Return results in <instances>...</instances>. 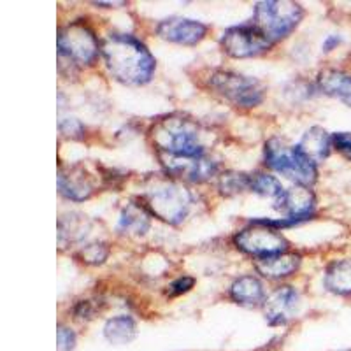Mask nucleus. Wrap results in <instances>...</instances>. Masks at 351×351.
Listing matches in <instances>:
<instances>
[{
	"label": "nucleus",
	"mask_w": 351,
	"mask_h": 351,
	"mask_svg": "<svg viewBox=\"0 0 351 351\" xmlns=\"http://www.w3.org/2000/svg\"><path fill=\"white\" fill-rule=\"evenodd\" d=\"M324 285L335 295H351V258L332 262L325 271Z\"/></svg>",
	"instance_id": "aec40b11"
},
{
	"label": "nucleus",
	"mask_w": 351,
	"mask_h": 351,
	"mask_svg": "<svg viewBox=\"0 0 351 351\" xmlns=\"http://www.w3.org/2000/svg\"><path fill=\"white\" fill-rule=\"evenodd\" d=\"M93 5H109V8H114V5H125V2H93Z\"/></svg>",
	"instance_id": "2f4dec72"
},
{
	"label": "nucleus",
	"mask_w": 351,
	"mask_h": 351,
	"mask_svg": "<svg viewBox=\"0 0 351 351\" xmlns=\"http://www.w3.org/2000/svg\"><path fill=\"white\" fill-rule=\"evenodd\" d=\"M153 144L160 153L180 158H197L206 155L202 134L195 121L183 116H169L152 128Z\"/></svg>",
	"instance_id": "f03ea898"
},
{
	"label": "nucleus",
	"mask_w": 351,
	"mask_h": 351,
	"mask_svg": "<svg viewBox=\"0 0 351 351\" xmlns=\"http://www.w3.org/2000/svg\"><path fill=\"white\" fill-rule=\"evenodd\" d=\"M152 225V215L143 204L130 202L121 211L120 221H118V232L121 234H132V236H144Z\"/></svg>",
	"instance_id": "6ab92c4d"
},
{
	"label": "nucleus",
	"mask_w": 351,
	"mask_h": 351,
	"mask_svg": "<svg viewBox=\"0 0 351 351\" xmlns=\"http://www.w3.org/2000/svg\"><path fill=\"white\" fill-rule=\"evenodd\" d=\"M332 146L351 160V132H337L332 136Z\"/></svg>",
	"instance_id": "cd10ccee"
},
{
	"label": "nucleus",
	"mask_w": 351,
	"mask_h": 351,
	"mask_svg": "<svg viewBox=\"0 0 351 351\" xmlns=\"http://www.w3.org/2000/svg\"><path fill=\"white\" fill-rule=\"evenodd\" d=\"M193 285H195V280H193V278H190V276L178 278V280H176L174 283H171V287H169V295L178 297V295H181V293H186V291L192 290Z\"/></svg>",
	"instance_id": "c85d7f7f"
},
{
	"label": "nucleus",
	"mask_w": 351,
	"mask_h": 351,
	"mask_svg": "<svg viewBox=\"0 0 351 351\" xmlns=\"http://www.w3.org/2000/svg\"><path fill=\"white\" fill-rule=\"evenodd\" d=\"M306 158H309L313 164L324 162L330 155L332 136L322 127H311L304 134L300 143L295 146Z\"/></svg>",
	"instance_id": "f3484780"
},
{
	"label": "nucleus",
	"mask_w": 351,
	"mask_h": 351,
	"mask_svg": "<svg viewBox=\"0 0 351 351\" xmlns=\"http://www.w3.org/2000/svg\"><path fill=\"white\" fill-rule=\"evenodd\" d=\"M88 232V219L80 213H69V215L60 216L58 221V241L60 246L65 243H77L83 239Z\"/></svg>",
	"instance_id": "4be33fe9"
},
{
	"label": "nucleus",
	"mask_w": 351,
	"mask_h": 351,
	"mask_svg": "<svg viewBox=\"0 0 351 351\" xmlns=\"http://www.w3.org/2000/svg\"><path fill=\"white\" fill-rule=\"evenodd\" d=\"M100 53L111 76L123 84L141 86L152 81L156 62L149 49L130 34H109Z\"/></svg>",
	"instance_id": "f257e3e1"
},
{
	"label": "nucleus",
	"mask_w": 351,
	"mask_h": 351,
	"mask_svg": "<svg viewBox=\"0 0 351 351\" xmlns=\"http://www.w3.org/2000/svg\"><path fill=\"white\" fill-rule=\"evenodd\" d=\"M341 40H343V39H341L339 36H327V37H325L324 44H322V49H324L325 53L332 51V49H335L337 46H339Z\"/></svg>",
	"instance_id": "7c9ffc66"
},
{
	"label": "nucleus",
	"mask_w": 351,
	"mask_h": 351,
	"mask_svg": "<svg viewBox=\"0 0 351 351\" xmlns=\"http://www.w3.org/2000/svg\"><path fill=\"white\" fill-rule=\"evenodd\" d=\"M230 299L241 306H260L265 302V290L255 276H241L230 287Z\"/></svg>",
	"instance_id": "a211bd4d"
},
{
	"label": "nucleus",
	"mask_w": 351,
	"mask_h": 351,
	"mask_svg": "<svg viewBox=\"0 0 351 351\" xmlns=\"http://www.w3.org/2000/svg\"><path fill=\"white\" fill-rule=\"evenodd\" d=\"M299 307V293L295 288L281 287L263 302L265 319L271 327L287 325L297 313Z\"/></svg>",
	"instance_id": "ddd939ff"
},
{
	"label": "nucleus",
	"mask_w": 351,
	"mask_h": 351,
	"mask_svg": "<svg viewBox=\"0 0 351 351\" xmlns=\"http://www.w3.org/2000/svg\"><path fill=\"white\" fill-rule=\"evenodd\" d=\"M252 176L244 172H227L219 178V190L223 195H237L250 190Z\"/></svg>",
	"instance_id": "b1692460"
},
{
	"label": "nucleus",
	"mask_w": 351,
	"mask_h": 351,
	"mask_svg": "<svg viewBox=\"0 0 351 351\" xmlns=\"http://www.w3.org/2000/svg\"><path fill=\"white\" fill-rule=\"evenodd\" d=\"M95 188V181L84 165H69L58 171V190L65 199L83 202L97 192Z\"/></svg>",
	"instance_id": "9b49d317"
},
{
	"label": "nucleus",
	"mask_w": 351,
	"mask_h": 351,
	"mask_svg": "<svg viewBox=\"0 0 351 351\" xmlns=\"http://www.w3.org/2000/svg\"><path fill=\"white\" fill-rule=\"evenodd\" d=\"M156 34L164 40L183 46H195L208 34V27L202 21L190 20V18H167L160 21L156 27Z\"/></svg>",
	"instance_id": "f8f14e48"
},
{
	"label": "nucleus",
	"mask_w": 351,
	"mask_h": 351,
	"mask_svg": "<svg viewBox=\"0 0 351 351\" xmlns=\"http://www.w3.org/2000/svg\"><path fill=\"white\" fill-rule=\"evenodd\" d=\"M300 4L290 0H265L255 5L252 23L258 27L272 43L285 39L302 21Z\"/></svg>",
	"instance_id": "7ed1b4c3"
},
{
	"label": "nucleus",
	"mask_w": 351,
	"mask_h": 351,
	"mask_svg": "<svg viewBox=\"0 0 351 351\" xmlns=\"http://www.w3.org/2000/svg\"><path fill=\"white\" fill-rule=\"evenodd\" d=\"M76 346V334L65 325H58L56 330V348L58 351H72Z\"/></svg>",
	"instance_id": "a878e982"
},
{
	"label": "nucleus",
	"mask_w": 351,
	"mask_h": 351,
	"mask_svg": "<svg viewBox=\"0 0 351 351\" xmlns=\"http://www.w3.org/2000/svg\"><path fill=\"white\" fill-rule=\"evenodd\" d=\"M265 164L271 167L272 171L280 172L288 180L295 181L299 186H311L315 184L316 176V164H313L311 160L306 158L299 149L288 148L287 144L280 139H271L265 143Z\"/></svg>",
	"instance_id": "20e7f679"
},
{
	"label": "nucleus",
	"mask_w": 351,
	"mask_h": 351,
	"mask_svg": "<svg viewBox=\"0 0 351 351\" xmlns=\"http://www.w3.org/2000/svg\"><path fill=\"white\" fill-rule=\"evenodd\" d=\"M60 132L71 139H81L84 136V127L76 118H64L60 120Z\"/></svg>",
	"instance_id": "bb28decb"
},
{
	"label": "nucleus",
	"mask_w": 351,
	"mask_h": 351,
	"mask_svg": "<svg viewBox=\"0 0 351 351\" xmlns=\"http://www.w3.org/2000/svg\"><path fill=\"white\" fill-rule=\"evenodd\" d=\"M316 208L315 193L307 186H293L285 192L283 200L278 206V211L287 213V218L295 219L297 223L306 221L313 216Z\"/></svg>",
	"instance_id": "4468645a"
},
{
	"label": "nucleus",
	"mask_w": 351,
	"mask_h": 351,
	"mask_svg": "<svg viewBox=\"0 0 351 351\" xmlns=\"http://www.w3.org/2000/svg\"><path fill=\"white\" fill-rule=\"evenodd\" d=\"M160 160L169 174L184 178L192 183H204L218 172V162L209 158L208 155L197 156V158H180V156L160 153Z\"/></svg>",
	"instance_id": "9d476101"
},
{
	"label": "nucleus",
	"mask_w": 351,
	"mask_h": 351,
	"mask_svg": "<svg viewBox=\"0 0 351 351\" xmlns=\"http://www.w3.org/2000/svg\"><path fill=\"white\" fill-rule=\"evenodd\" d=\"M250 192H255L256 195L267 197L274 202V209L280 206V202L285 197V190L281 186V183L276 180L274 176L263 174V172H258V174L252 176V183H250Z\"/></svg>",
	"instance_id": "5701e85b"
},
{
	"label": "nucleus",
	"mask_w": 351,
	"mask_h": 351,
	"mask_svg": "<svg viewBox=\"0 0 351 351\" xmlns=\"http://www.w3.org/2000/svg\"><path fill=\"white\" fill-rule=\"evenodd\" d=\"M234 243L244 253L256 256V258L278 255V253H285L288 250V241L280 232L276 228L256 223V221H253V227L241 230L234 237Z\"/></svg>",
	"instance_id": "1a4fd4ad"
},
{
	"label": "nucleus",
	"mask_w": 351,
	"mask_h": 351,
	"mask_svg": "<svg viewBox=\"0 0 351 351\" xmlns=\"http://www.w3.org/2000/svg\"><path fill=\"white\" fill-rule=\"evenodd\" d=\"M137 334V327L136 322L132 316L127 315H120L114 316V318L108 319V324L104 325V335L106 339L109 341L111 344H128Z\"/></svg>",
	"instance_id": "412c9836"
},
{
	"label": "nucleus",
	"mask_w": 351,
	"mask_h": 351,
	"mask_svg": "<svg viewBox=\"0 0 351 351\" xmlns=\"http://www.w3.org/2000/svg\"><path fill=\"white\" fill-rule=\"evenodd\" d=\"M74 316L77 319H90L93 318V306L90 300H81L74 306Z\"/></svg>",
	"instance_id": "c756f323"
},
{
	"label": "nucleus",
	"mask_w": 351,
	"mask_h": 351,
	"mask_svg": "<svg viewBox=\"0 0 351 351\" xmlns=\"http://www.w3.org/2000/svg\"><path fill=\"white\" fill-rule=\"evenodd\" d=\"M192 195L183 184L164 183L148 192L143 199V206L155 218L169 225L183 223L192 208Z\"/></svg>",
	"instance_id": "39448f33"
},
{
	"label": "nucleus",
	"mask_w": 351,
	"mask_h": 351,
	"mask_svg": "<svg viewBox=\"0 0 351 351\" xmlns=\"http://www.w3.org/2000/svg\"><path fill=\"white\" fill-rule=\"evenodd\" d=\"M109 252L111 250H109L108 244L95 241V243H90L81 247V252L77 253V258L81 262L88 263V265H100V263H104L108 260Z\"/></svg>",
	"instance_id": "393cba45"
},
{
	"label": "nucleus",
	"mask_w": 351,
	"mask_h": 351,
	"mask_svg": "<svg viewBox=\"0 0 351 351\" xmlns=\"http://www.w3.org/2000/svg\"><path fill=\"white\" fill-rule=\"evenodd\" d=\"M346 351H351V350H346Z\"/></svg>",
	"instance_id": "473e14b6"
},
{
	"label": "nucleus",
	"mask_w": 351,
	"mask_h": 351,
	"mask_svg": "<svg viewBox=\"0 0 351 351\" xmlns=\"http://www.w3.org/2000/svg\"><path fill=\"white\" fill-rule=\"evenodd\" d=\"M58 56L62 62H69L72 67L92 65L97 60L100 44L95 32L83 21H72L58 32Z\"/></svg>",
	"instance_id": "423d86ee"
},
{
	"label": "nucleus",
	"mask_w": 351,
	"mask_h": 351,
	"mask_svg": "<svg viewBox=\"0 0 351 351\" xmlns=\"http://www.w3.org/2000/svg\"><path fill=\"white\" fill-rule=\"evenodd\" d=\"M300 260H302L300 255H295V253H278V255L256 260V271L271 280H281L299 271Z\"/></svg>",
	"instance_id": "dca6fc26"
},
{
	"label": "nucleus",
	"mask_w": 351,
	"mask_h": 351,
	"mask_svg": "<svg viewBox=\"0 0 351 351\" xmlns=\"http://www.w3.org/2000/svg\"><path fill=\"white\" fill-rule=\"evenodd\" d=\"M209 86L237 108H256L262 104L265 90L258 80L232 71H216L209 76Z\"/></svg>",
	"instance_id": "0eeeda50"
},
{
	"label": "nucleus",
	"mask_w": 351,
	"mask_h": 351,
	"mask_svg": "<svg viewBox=\"0 0 351 351\" xmlns=\"http://www.w3.org/2000/svg\"><path fill=\"white\" fill-rule=\"evenodd\" d=\"M319 92L334 97L346 106H351V74L337 69H325L318 74L316 80Z\"/></svg>",
	"instance_id": "2eb2a0df"
},
{
	"label": "nucleus",
	"mask_w": 351,
	"mask_h": 351,
	"mask_svg": "<svg viewBox=\"0 0 351 351\" xmlns=\"http://www.w3.org/2000/svg\"><path fill=\"white\" fill-rule=\"evenodd\" d=\"M221 48L234 58H252L269 51L274 46L271 39L250 21L246 25L232 27L221 36Z\"/></svg>",
	"instance_id": "6e6552de"
}]
</instances>
